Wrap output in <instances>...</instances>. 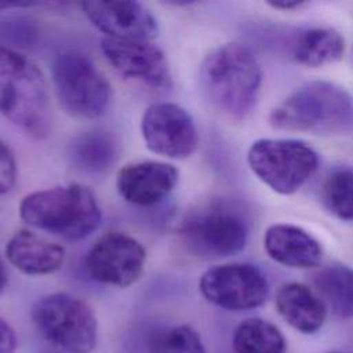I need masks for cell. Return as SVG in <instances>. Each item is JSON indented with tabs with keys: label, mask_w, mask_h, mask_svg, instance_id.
Masks as SVG:
<instances>
[{
	"label": "cell",
	"mask_w": 353,
	"mask_h": 353,
	"mask_svg": "<svg viewBox=\"0 0 353 353\" xmlns=\"http://www.w3.org/2000/svg\"><path fill=\"white\" fill-rule=\"evenodd\" d=\"M0 113L33 139L51 132L48 83L41 69L25 55L0 46Z\"/></svg>",
	"instance_id": "obj_1"
},
{
	"label": "cell",
	"mask_w": 353,
	"mask_h": 353,
	"mask_svg": "<svg viewBox=\"0 0 353 353\" xmlns=\"http://www.w3.org/2000/svg\"><path fill=\"white\" fill-rule=\"evenodd\" d=\"M200 81L205 97L225 114L243 119L254 109L262 68L254 52L240 43H226L212 50L201 63Z\"/></svg>",
	"instance_id": "obj_2"
},
{
	"label": "cell",
	"mask_w": 353,
	"mask_h": 353,
	"mask_svg": "<svg viewBox=\"0 0 353 353\" xmlns=\"http://www.w3.org/2000/svg\"><path fill=\"white\" fill-rule=\"evenodd\" d=\"M19 216L34 229L70 241L88 237L102 221L95 194L76 182L26 194L19 204Z\"/></svg>",
	"instance_id": "obj_3"
},
{
	"label": "cell",
	"mask_w": 353,
	"mask_h": 353,
	"mask_svg": "<svg viewBox=\"0 0 353 353\" xmlns=\"http://www.w3.org/2000/svg\"><path fill=\"white\" fill-rule=\"evenodd\" d=\"M353 114V99L330 81H309L284 98L269 116L274 128L287 131H330L346 124Z\"/></svg>",
	"instance_id": "obj_4"
},
{
	"label": "cell",
	"mask_w": 353,
	"mask_h": 353,
	"mask_svg": "<svg viewBox=\"0 0 353 353\" xmlns=\"http://www.w3.org/2000/svg\"><path fill=\"white\" fill-rule=\"evenodd\" d=\"M30 319L44 341L65 353H91L97 346L98 321L92 307L68 292L41 296Z\"/></svg>",
	"instance_id": "obj_5"
},
{
	"label": "cell",
	"mask_w": 353,
	"mask_h": 353,
	"mask_svg": "<svg viewBox=\"0 0 353 353\" xmlns=\"http://www.w3.org/2000/svg\"><path fill=\"white\" fill-rule=\"evenodd\" d=\"M52 84L59 106L79 119L103 116L112 103V85L83 52L66 50L52 62Z\"/></svg>",
	"instance_id": "obj_6"
},
{
	"label": "cell",
	"mask_w": 353,
	"mask_h": 353,
	"mask_svg": "<svg viewBox=\"0 0 353 353\" xmlns=\"http://www.w3.org/2000/svg\"><path fill=\"white\" fill-rule=\"evenodd\" d=\"M247 163L258 179L272 190L292 194L317 171L319 154L303 141L262 138L250 146Z\"/></svg>",
	"instance_id": "obj_7"
},
{
	"label": "cell",
	"mask_w": 353,
	"mask_h": 353,
	"mask_svg": "<svg viewBox=\"0 0 353 353\" xmlns=\"http://www.w3.org/2000/svg\"><path fill=\"white\" fill-rule=\"evenodd\" d=\"M178 234L190 254L201 258H223L245 247L248 228L237 212L212 204L186 214Z\"/></svg>",
	"instance_id": "obj_8"
},
{
	"label": "cell",
	"mask_w": 353,
	"mask_h": 353,
	"mask_svg": "<svg viewBox=\"0 0 353 353\" xmlns=\"http://www.w3.org/2000/svg\"><path fill=\"white\" fill-rule=\"evenodd\" d=\"M145 262L146 250L137 239L112 230L103 233L90 247L84 268L99 284L127 288L142 277Z\"/></svg>",
	"instance_id": "obj_9"
},
{
	"label": "cell",
	"mask_w": 353,
	"mask_h": 353,
	"mask_svg": "<svg viewBox=\"0 0 353 353\" xmlns=\"http://www.w3.org/2000/svg\"><path fill=\"white\" fill-rule=\"evenodd\" d=\"M199 290L210 303L232 310H251L268 296L266 276L251 263H226L208 269L199 281Z\"/></svg>",
	"instance_id": "obj_10"
},
{
	"label": "cell",
	"mask_w": 353,
	"mask_h": 353,
	"mask_svg": "<svg viewBox=\"0 0 353 353\" xmlns=\"http://www.w3.org/2000/svg\"><path fill=\"white\" fill-rule=\"evenodd\" d=\"M141 132L150 152L176 160L189 157L199 139L192 116L171 102L149 105L142 114Z\"/></svg>",
	"instance_id": "obj_11"
},
{
	"label": "cell",
	"mask_w": 353,
	"mask_h": 353,
	"mask_svg": "<svg viewBox=\"0 0 353 353\" xmlns=\"http://www.w3.org/2000/svg\"><path fill=\"white\" fill-rule=\"evenodd\" d=\"M101 50L113 69L127 80L152 90H167L171 73L164 51L150 40H119L103 37Z\"/></svg>",
	"instance_id": "obj_12"
},
{
	"label": "cell",
	"mask_w": 353,
	"mask_h": 353,
	"mask_svg": "<svg viewBox=\"0 0 353 353\" xmlns=\"http://www.w3.org/2000/svg\"><path fill=\"white\" fill-rule=\"evenodd\" d=\"M80 7L91 23L106 37L153 40L159 33L154 15L138 1H83Z\"/></svg>",
	"instance_id": "obj_13"
},
{
	"label": "cell",
	"mask_w": 353,
	"mask_h": 353,
	"mask_svg": "<svg viewBox=\"0 0 353 353\" xmlns=\"http://www.w3.org/2000/svg\"><path fill=\"white\" fill-rule=\"evenodd\" d=\"M179 181V171L163 161H135L121 167L116 175L119 194L130 204L149 207L165 200Z\"/></svg>",
	"instance_id": "obj_14"
},
{
	"label": "cell",
	"mask_w": 353,
	"mask_h": 353,
	"mask_svg": "<svg viewBox=\"0 0 353 353\" xmlns=\"http://www.w3.org/2000/svg\"><path fill=\"white\" fill-rule=\"evenodd\" d=\"M263 248L274 262L294 269H313L323 259L319 240L291 223L270 225L263 236Z\"/></svg>",
	"instance_id": "obj_15"
},
{
	"label": "cell",
	"mask_w": 353,
	"mask_h": 353,
	"mask_svg": "<svg viewBox=\"0 0 353 353\" xmlns=\"http://www.w3.org/2000/svg\"><path fill=\"white\" fill-rule=\"evenodd\" d=\"M6 256L14 268L28 276H46L62 268L65 248L32 230L21 229L7 241Z\"/></svg>",
	"instance_id": "obj_16"
},
{
	"label": "cell",
	"mask_w": 353,
	"mask_h": 353,
	"mask_svg": "<svg viewBox=\"0 0 353 353\" xmlns=\"http://www.w3.org/2000/svg\"><path fill=\"white\" fill-rule=\"evenodd\" d=\"M276 309L287 324L302 334L317 332L328 313L313 288L296 281L283 284L277 290Z\"/></svg>",
	"instance_id": "obj_17"
},
{
	"label": "cell",
	"mask_w": 353,
	"mask_h": 353,
	"mask_svg": "<svg viewBox=\"0 0 353 353\" xmlns=\"http://www.w3.org/2000/svg\"><path fill=\"white\" fill-rule=\"evenodd\" d=\"M120 145L112 131L94 128L76 135L68 148L70 164L87 174H99L109 170L119 157Z\"/></svg>",
	"instance_id": "obj_18"
},
{
	"label": "cell",
	"mask_w": 353,
	"mask_h": 353,
	"mask_svg": "<svg viewBox=\"0 0 353 353\" xmlns=\"http://www.w3.org/2000/svg\"><path fill=\"white\" fill-rule=\"evenodd\" d=\"M313 291L336 319L353 317V268L343 263L321 266L312 276Z\"/></svg>",
	"instance_id": "obj_19"
},
{
	"label": "cell",
	"mask_w": 353,
	"mask_h": 353,
	"mask_svg": "<svg viewBox=\"0 0 353 353\" xmlns=\"http://www.w3.org/2000/svg\"><path fill=\"white\" fill-rule=\"evenodd\" d=\"M345 39L332 28H310L296 39L292 57L307 68H319L339 61L345 54Z\"/></svg>",
	"instance_id": "obj_20"
},
{
	"label": "cell",
	"mask_w": 353,
	"mask_h": 353,
	"mask_svg": "<svg viewBox=\"0 0 353 353\" xmlns=\"http://www.w3.org/2000/svg\"><path fill=\"white\" fill-rule=\"evenodd\" d=\"M234 353H287L283 332L270 321L248 317L237 324L232 338Z\"/></svg>",
	"instance_id": "obj_21"
},
{
	"label": "cell",
	"mask_w": 353,
	"mask_h": 353,
	"mask_svg": "<svg viewBox=\"0 0 353 353\" xmlns=\"http://www.w3.org/2000/svg\"><path fill=\"white\" fill-rule=\"evenodd\" d=\"M323 201L335 216L353 221V170H336L327 176Z\"/></svg>",
	"instance_id": "obj_22"
},
{
	"label": "cell",
	"mask_w": 353,
	"mask_h": 353,
	"mask_svg": "<svg viewBox=\"0 0 353 353\" xmlns=\"http://www.w3.org/2000/svg\"><path fill=\"white\" fill-rule=\"evenodd\" d=\"M150 353H207L200 334L182 324L157 332L150 343Z\"/></svg>",
	"instance_id": "obj_23"
},
{
	"label": "cell",
	"mask_w": 353,
	"mask_h": 353,
	"mask_svg": "<svg viewBox=\"0 0 353 353\" xmlns=\"http://www.w3.org/2000/svg\"><path fill=\"white\" fill-rule=\"evenodd\" d=\"M17 160L10 146L0 138V196L12 190L17 182Z\"/></svg>",
	"instance_id": "obj_24"
},
{
	"label": "cell",
	"mask_w": 353,
	"mask_h": 353,
	"mask_svg": "<svg viewBox=\"0 0 353 353\" xmlns=\"http://www.w3.org/2000/svg\"><path fill=\"white\" fill-rule=\"evenodd\" d=\"M17 334L12 327L0 317V353H15L17 350Z\"/></svg>",
	"instance_id": "obj_25"
},
{
	"label": "cell",
	"mask_w": 353,
	"mask_h": 353,
	"mask_svg": "<svg viewBox=\"0 0 353 353\" xmlns=\"http://www.w3.org/2000/svg\"><path fill=\"white\" fill-rule=\"evenodd\" d=\"M268 4L279 10H294V8H299L301 6H305L306 3L301 0H276V1H269Z\"/></svg>",
	"instance_id": "obj_26"
},
{
	"label": "cell",
	"mask_w": 353,
	"mask_h": 353,
	"mask_svg": "<svg viewBox=\"0 0 353 353\" xmlns=\"http://www.w3.org/2000/svg\"><path fill=\"white\" fill-rule=\"evenodd\" d=\"M6 287H7V270L0 259V295L4 292Z\"/></svg>",
	"instance_id": "obj_27"
},
{
	"label": "cell",
	"mask_w": 353,
	"mask_h": 353,
	"mask_svg": "<svg viewBox=\"0 0 353 353\" xmlns=\"http://www.w3.org/2000/svg\"><path fill=\"white\" fill-rule=\"evenodd\" d=\"M327 353H342V352H336V350H332V352H327Z\"/></svg>",
	"instance_id": "obj_28"
}]
</instances>
